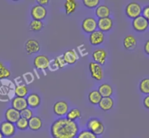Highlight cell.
<instances>
[{"label":"cell","mask_w":149,"mask_h":138,"mask_svg":"<svg viewBox=\"0 0 149 138\" xmlns=\"http://www.w3.org/2000/svg\"><path fill=\"white\" fill-rule=\"evenodd\" d=\"M50 131L52 138H76L79 126L76 122L61 117L53 122Z\"/></svg>","instance_id":"6da1fadb"},{"label":"cell","mask_w":149,"mask_h":138,"mask_svg":"<svg viewBox=\"0 0 149 138\" xmlns=\"http://www.w3.org/2000/svg\"><path fill=\"white\" fill-rule=\"evenodd\" d=\"M86 127L88 130L94 133V135H102L104 132V125L102 121L97 118H92L88 121L86 124Z\"/></svg>","instance_id":"7a4b0ae2"},{"label":"cell","mask_w":149,"mask_h":138,"mask_svg":"<svg viewBox=\"0 0 149 138\" xmlns=\"http://www.w3.org/2000/svg\"><path fill=\"white\" fill-rule=\"evenodd\" d=\"M142 10H143V8L141 5L136 2H130L125 8L126 15L132 20L140 16L142 14Z\"/></svg>","instance_id":"3957f363"},{"label":"cell","mask_w":149,"mask_h":138,"mask_svg":"<svg viewBox=\"0 0 149 138\" xmlns=\"http://www.w3.org/2000/svg\"><path fill=\"white\" fill-rule=\"evenodd\" d=\"M0 132L5 138H10L15 135L16 132V126L15 124L5 121L0 124Z\"/></svg>","instance_id":"277c9868"},{"label":"cell","mask_w":149,"mask_h":138,"mask_svg":"<svg viewBox=\"0 0 149 138\" xmlns=\"http://www.w3.org/2000/svg\"><path fill=\"white\" fill-rule=\"evenodd\" d=\"M88 68H89V71L92 79L97 81H101L103 79L104 72H103L102 67L101 65L94 61H91L88 64Z\"/></svg>","instance_id":"5b68a950"},{"label":"cell","mask_w":149,"mask_h":138,"mask_svg":"<svg viewBox=\"0 0 149 138\" xmlns=\"http://www.w3.org/2000/svg\"><path fill=\"white\" fill-rule=\"evenodd\" d=\"M34 66L37 69L41 71L46 70L49 68L50 63H51V60L48 58V56L45 55H37L35 58H34Z\"/></svg>","instance_id":"8992f818"},{"label":"cell","mask_w":149,"mask_h":138,"mask_svg":"<svg viewBox=\"0 0 149 138\" xmlns=\"http://www.w3.org/2000/svg\"><path fill=\"white\" fill-rule=\"evenodd\" d=\"M53 111L57 116L64 117L69 111V105L66 101L60 100L55 102L53 106Z\"/></svg>","instance_id":"52a82bcc"},{"label":"cell","mask_w":149,"mask_h":138,"mask_svg":"<svg viewBox=\"0 0 149 138\" xmlns=\"http://www.w3.org/2000/svg\"><path fill=\"white\" fill-rule=\"evenodd\" d=\"M132 25V27L134 31H137V32H144L149 27L148 20L146 19L142 15L133 19Z\"/></svg>","instance_id":"ba28073f"},{"label":"cell","mask_w":149,"mask_h":138,"mask_svg":"<svg viewBox=\"0 0 149 138\" xmlns=\"http://www.w3.org/2000/svg\"><path fill=\"white\" fill-rule=\"evenodd\" d=\"M81 28L86 34H91L97 28V21L92 17L86 18L81 23Z\"/></svg>","instance_id":"9c48e42d"},{"label":"cell","mask_w":149,"mask_h":138,"mask_svg":"<svg viewBox=\"0 0 149 138\" xmlns=\"http://www.w3.org/2000/svg\"><path fill=\"white\" fill-rule=\"evenodd\" d=\"M31 16L32 17L33 20L42 21L47 16L46 8L42 5H34L31 10Z\"/></svg>","instance_id":"30bf717a"},{"label":"cell","mask_w":149,"mask_h":138,"mask_svg":"<svg viewBox=\"0 0 149 138\" xmlns=\"http://www.w3.org/2000/svg\"><path fill=\"white\" fill-rule=\"evenodd\" d=\"M25 50L28 55L37 53L40 50V45L36 39H28L25 43Z\"/></svg>","instance_id":"8fae6325"},{"label":"cell","mask_w":149,"mask_h":138,"mask_svg":"<svg viewBox=\"0 0 149 138\" xmlns=\"http://www.w3.org/2000/svg\"><path fill=\"white\" fill-rule=\"evenodd\" d=\"M104 41V34L100 30H96L90 34L89 42L93 46H97L102 44Z\"/></svg>","instance_id":"7c38bea8"},{"label":"cell","mask_w":149,"mask_h":138,"mask_svg":"<svg viewBox=\"0 0 149 138\" xmlns=\"http://www.w3.org/2000/svg\"><path fill=\"white\" fill-rule=\"evenodd\" d=\"M11 106L12 108L17 110L18 111L21 112L24 109L27 108L28 104H27V100L26 97H13L11 100Z\"/></svg>","instance_id":"4fadbf2b"},{"label":"cell","mask_w":149,"mask_h":138,"mask_svg":"<svg viewBox=\"0 0 149 138\" xmlns=\"http://www.w3.org/2000/svg\"><path fill=\"white\" fill-rule=\"evenodd\" d=\"M5 121L10 123L15 124L21 118V112L18 111L13 108H8L5 113Z\"/></svg>","instance_id":"5bb4252c"},{"label":"cell","mask_w":149,"mask_h":138,"mask_svg":"<svg viewBox=\"0 0 149 138\" xmlns=\"http://www.w3.org/2000/svg\"><path fill=\"white\" fill-rule=\"evenodd\" d=\"M113 26V21L110 17L104 18H100L97 21V28L102 32L109 31Z\"/></svg>","instance_id":"9a60e30c"},{"label":"cell","mask_w":149,"mask_h":138,"mask_svg":"<svg viewBox=\"0 0 149 138\" xmlns=\"http://www.w3.org/2000/svg\"><path fill=\"white\" fill-rule=\"evenodd\" d=\"M92 58L94 62L100 64V65H104L105 63L106 58H107V52L105 49L102 48L95 49L92 53Z\"/></svg>","instance_id":"2e32d148"},{"label":"cell","mask_w":149,"mask_h":138,"mask_svg":"<svg viewBox=\"0 0 149 138\" xmlns=\"http://www.w3.org/2000/svg\"><path fill=\"white\" fill-rule=\"evenodd\" d=\"M28 107L31 109L37 108L41 103V98L37 93H30L26 97Z\"/></svg>","instance_id":"e0dca14e"},{"label":"cell","mask_w":149,"mask_h":138,"mask_svg":"<svg viewBox=\"0 0 149 138\" xmlns=\"http://www.w3.org/2000/svg\"><path fill=\"white\" fill-rule=\"evenodd\" d=\"M63 57L65 60L66 63L69 64V65H73L78 61V53L74 49H69V50L66 51L64 54H63Z\"/></svg>","instance_id":"ac0fdd59"},{"label":"cell","mask_w":149,"mask_h":138,"mask_svg":"<svg viewBox=\"0 0 149 138\" xmlns=\"http://www.w3.org/2000/svg\"><path fill=\"white\" fill-rule=\"evenodd\" d=\"M110 13H111V10H110V8L105 5H99L95 10L96 16L99 19H100V18H108V17H110Z\"/></svg>","instance_id":"d6986e66"},{"label":"cell","mask_w":149,"mask_h":138,"mask_svg":"<svg viewBox=\"0 0 149 138\" xmlns=\"http://www.w3.org/2000/svg\"><path fill=\"white\" fill-rule=\"evenodd\" d=\"M123 45L127 50H133L137 47V39L133 35H127L123 40Z\"/></svg>","instance_id":"ffe728a7"},{"label":"cell","mask_w":149,"mask_h":138,"mask_svg":"<svg viewBox=\"0 0 149 138\" xmlns=\"http://www.w3.org/2000/svg\"><path fill=\"white\" fill-rule=\"evenodd\" d=\"M98 106L100 108V109H102L104 111H107L111 110L113 108L114 100L111 97H102Z\"/></svg>","instance_id":"44dd1931"},{"label":"cell","mask_w":149,"mask_h":138,"mask_svg":"<svg viewBox=\"0 0 149 138\" xmlns=\"http://www.w3.org/2000/svg\"><path fill=\"white\" fill-rule=\"evenodd\" d=\"M42 121L39 116H34L29 120V128L31 131H38L42 128Z\"/></svg>","instance_id":"7402d4cb"},{"label":"cell","mask_w":149,"mask_h":138,"mask_svg":"<svg viewBox=\"0 0 149 138\" xmlns=\"http://www.w3.org/2000/svg\"><path fill=\"white\" fill-rule=\"evenodd\" d=\"M98 91L102 97H110L113 93V89L109 84H102L98 88Z\"/></svg>","instance_id":"603a6c76"},{"label":"cell","mask_w":149,"mask_h":138,"mask_svg":"<svg viewBox=\"0 0 149 138\" xmlns=\"http://www.w3.org/2000/svg\"><path fill=\"white\" fill-rule=\"evenodd\" d=\"M102 98V95H100L99 91L97 90V89L91 91V92L88 93V101H89L90 103H91L92 105H99L100 102L101 101Z\"/></svg>","instance_id":"cb8c5ba5"},{"label":"cell","mask_w":149,"mask_h":138,"mask_svg":"<svg viewBox=\"0 0 149 138\" xmlns=\"http://www.w3.org/2000/svg\"><path fill=\"white\" fill-rule=\"evenodd\" d=\"M81 116H82V113H81V110L78 108H74L69 110L68 113L66 115V118L72 122H75L77 119H81Z\"/></svg>","instance_id":"d4e9b609"},{"label":"cell","mask_w":149,"mask_h":138,"mask_svg":"<svg viewBox=\"0 0 149 138\" xmlns=\"http://www.w3.org/2000/svg\"><path fill=\"white\" fill-rule=\"evenodd\" d=\"M77 2L74 0H67L64 3V7L65 12L67 15H70L75 12L77 9Z\"/></svg>","instance_id":"484cf974"},{"label":"cell","mask_w":149,"mask_h":138,"mask_svg":"<svg viewBox=\"0 0 149 138\" xmlns=\"http://www.w3.org/2000/svg\"><path fill=\"white\" fill-rule=\"evenodd\" d=\"M15 94L16 97H26L28 96L29 88L25 84H19L15 87Z\"/></svg>","instance_id":"4316f807"},{"label":"cell","mask_w":149,"mask_h":138,"mask_svg":"<svg viewBox=\"0 0 149 138\" xmlns=\"http://www.w3.org/2000/svg\"><path fill=\"white\" fill-rule=\"evenodd\" d=\"M51 63L54 65V68H55V70H56V69H61V68H64L65 65H67V63H66L65 60L64 59V57H63V55H59L57 58H56Z\"/></svg>","instance_id":"83f0119b"},{"label":"cell","mask_w":149,"mask_h":138,"mask_svg":"<svg viewBox=\"0 0 149 138\" xmlns=\"http://www.w3.org/2000/svg\"><path fill=\"white\" fill-rule=\"evenodd\" d=\"M139 89L140 92L144 95H149V78H145L140 81Z\"/></svg>","instance_id":"f1b7e54d"},{"label":"cell","mask_w":149,"mask_h":138,"mask_svg":"<svg viewBox=\"0 0 149 138\" xmlns=\"http://www.w3.org/2000/svg\"><path fill=\"white\" fill-rule=\"evenodd\" d=\"M44 26V23L42 21H37V20H32L29 23V29L31 31L37 32L42 29Z\"/></svg>","instance_id":"f546056e"},{"label":"cell","mask_w":149,"mask_h":138,"mask_svg":"<svg viewBox=\"0 0 149 138\" xmlns=\"http://www.w3.org/2000/svg\"><path fill=\"white\" fill-rule=\"evenodd\" d=\"M10 76V71L0 61V80L4 79H8Z\"/></svg>","instance_id":"4dcf8cb0"},{"label":"cell","mask_w":149,"mask_h":138,"mask_svg":"<svg viewBox=\"0 0 149 138\" xmlns=\"http://www.w3.org/2000/svg\"><path fill=\"white\" fill-rule=\"evenodd\" d=\"M16 129H19L21 131H24L29 128V120L21 117L18 119V122L15 124Z\"/></svg>","instance_id":"1f68e13d"},{"label":"cell","mask_w":149,"mask_h":138,"mask_svg":"<svg viewBox=\"0 0 149 138\" xmlns=\"http://www.w3.org/2000/svg\"><path fill=\"white\" fill-rule=\"evenodd\" d=\"M76 138H98V137L88 129H84L79 132Z\"/></svg>","instance_id":"d6a6232c"},{"label":"cell","mask_w":149,"mask_h":138,"mask_svg":"<svg viewBox=\"0 0 149 138\" xmlns=\"http://www.w3.org/2000/svg\"><path fill=\"white\" fill-rule=\"evenodd\" d=\"M100 0H84L83 1V4L84 5V6L89 9L97 8L100 5Z\"/></svg>","instance_id":"836d02e7"},{"label":"cell","mask_w":149,"mask_h":138,"mask_svg":"<svg viewBox=\"0 0 149 138\" xmlns=\"http://www.w3.org/2000/svg\"><path fill=\"white\" fill-rule=\"evenodd\" d=\"M33 111L31 108H27L24 109L22 111H21V117L24 118V119L29 120L31 118L33 117Z\"/></svg>","instance_id":"e575fe53"},{"label":"cell","mask_w":149,"mask_h":138,"mask_svg":"<svg viewBox=\"0 0 149 138\" xmlns=\"http://www.w3.org/2000/svg\"><path fill=\"white\" fill-rule=\"evenodd\" d=\"M142 16L144 17L148 21L149 20V5H146L143 8L142 10Z\"/></svg>","instance_id":"d590c367"},{"label":"cell","mask_w":149,"mask_h":138,"mask_svg":"<svg viewBox=\"0 0 149 138\" xmlns=\"http://www.w3.org/2000/svg\"><path fill=\"white\" fill-rule=\"evenodd\" d=\"M143 106L146 108L149 109V95L145 97L143 99Z\"/></svg>","instance_id":"8d00e7d4"},{"label":"cell","mask_w":149,"mask_h":138,"mask_svg":"<svg viewBox=\"0 0 149 138\" xmlns=\"http://www.w3.org/2000/svg\"><path fill=\"white\" fill-rule=\"evenodd\" d=\"M144 51L148 55H149V39L146 42L144 45Z\"/></svg>","instance_id":"74e56055"},{"label":"cell","mask_w":149,"mask_h":138,"mask_svg":"<svg viewBox=\"0 0 149 138\" xmlns=\"http://www.w3.org/2000/svg\"><path fill=\"white\" fill-rule=\"evenodd\" d=\"M37 2L39 5L44 6V5H46L49 3V0H37Z\"/></svg>","instance_id":"f35d334b"},{"label":"cell","mask_w":149,"mask_h":138,"mask_svg":"<svg viewBox=\"0 0 149 138\" xmlns=\"http://www.w3.org/2000/svg\"><path fill=\"white\" fill-rule=\"evenodd\" d=\"M0 138H5V137H4L3 135H2V134L1 133V132H0Z\"/></svg>","instance_id":"ab89813d"},{"label":"cell","mask_w":149,"mask_h":138,"mask_svg":"<svg viewBox=\"0 0 149 138\" xmlns=\"http://www.w3.org/2000/svg\"><path fill=\"white\" fill-rule=\"evenodd\" d=\"M148 24H149V20H148Z\"/></svg>","instance_id":"60d3db41"}]
</instances>
